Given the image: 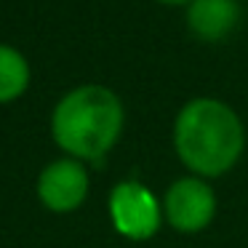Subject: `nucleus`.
<instances>
[{
    "label": "nucleus",
    "mask_w": 248,
    "mask_h": 248,
    "mask_svg": "<svg viewBox=\"0 0 248 248\" xmlns=\"http://www.w3.org/2000/svg\"><path fill=\"white\" fill-rule=\"evenodd\" d=\"M171 144L184 171L214 182L243 160L248 134L230 102L219 96H192L173 118Z\"/></svg>",
    "instance_id": "1"
},
{
    "label": "nucleus",
    "mask_w": 248,
    "mask_h": 248,
    "mask_svg": "<svg viewBox=\"0 0 248 248\" xmlns=\"http://www.w3.org/2000/svg\"><path fill=\"white\" fill-rule=\"evenodd\" d=\"M51 139L62 155L80 163H102L125 131L123 99L102 83L75 86L51 109Z\"/></svg>",
    "instance_id": "2"
},
{
    "label": "nucleus",
    "mask_w": 248,
    "mask_h": 248,
    "mask_svg": "<svg viewBox=\"0 0 248 248\" xmlns=\"http://www.w3.org/2000/svg\"><path fill=\"white\" fill-rule=\"evenodd\" d=\"M109 224L123 240L147 243L163 230V200L139 179H120L107 198Z\"/></svg>",
    "instance_id": "3"
},
{
    "label": "nucleus",
    "mask_w": 248,
    "mask_h": 248,
    "mask_svg": "<svg viewBox=\"0 0 248 248\" xmlns=\"http://www.w3.org/2000/svg\"><path fill=\"white\" fill-rule=\"evenodd\" d=\"M160 200L166 224L179 235H200L214 224L219 214V195L214 184L192 173L173 179Z\"/></svg>",
    "instance_id": "4"
},
{
    "label": "nucleus",
    "mask_w": 248,
    "mask_h": 248,
    "mask_svg": "<svg viewBox=\"0 0 248 248\" xmlns=\"http://www.w3.org/2000/svg\"><path fill=\"white\" fill-rule=\"evenodd\" d=\"M88 192H91L88 166L67 155L46 163L35 182V195L40 205L59 216L80 211L88 200Z\"/></svg>",
    "instance_id": "5"
},
{
    "label": "nucleus",
    "mask_w": 248,
    "mask_h": 248,
    "mask_svg": "<svg viewBox=\"0 0 248 248\" xmlns=\"http://www.w3.org/2000/svg\"><path fill=\"white\" fill-rule=\"evenodd\" d=\"M243 22L240 0H192L184 8L187 32L200 43H221Z\"/></svg>",
    "instance_id": "6"
},
{
    "label": "nucleus",
    "mask_w": 248,
    "mask_h": 248,
    "mask_svg": "<svg viewBox=\"0 0 248 248\" xmlns=\"http://www.w3.org/2000/svg\"><path fill=\"white\" fill-rule=\"evenodd\" d=\"M32 67L27 56L8 43H0V104H14L30 91Z\"/></svg>",
    "instance_id": "7"
},
{
    "label": "nucleus",
    "mask_w": 248,
    "mask_h": 248,
    "mask_svg": "<svg viewBox=\"0 0 248 248\" xmlns=\"http://www.w3.org/2000/svg\"><path fill=\"white\" fill-rule=\"evenodd\" d=\"M155 3H160V6H168V8H187L192 0H155Z\"/></svg>",
    "instance_id": "8"
}]
</instances>
